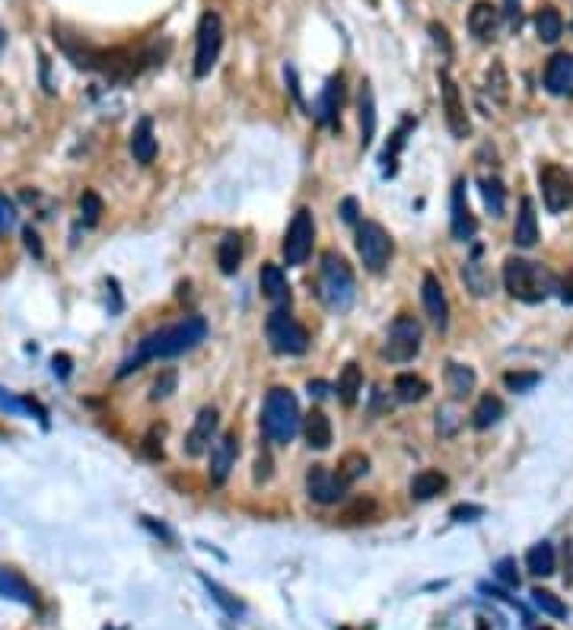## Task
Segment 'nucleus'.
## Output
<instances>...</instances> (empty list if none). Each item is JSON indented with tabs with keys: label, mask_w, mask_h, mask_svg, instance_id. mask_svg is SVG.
I'll return each mask as SVG.
<instances>
[{
	"label": "nucleus",
	"mask_w": 573,
	"mask_h": 630,
	"mask_svg": "<svg viewBox=\"0 0 573 630\" xmlns=\"http://www.w3.org/2000/svg\"><path fill=\"white\" fill-rule=\"evenodd\" d=\"M207 338V322L201 315H185L182 322H172V325H163L156 331H150L144 341L138 344V350L118 366V376H128V372L140 370L150 360H169L179 357V354H188L195 350L201 341Z\"/></svg>",
	"instance_id": "obj_1"
},
{
	"label": "nucleus",
	"mask_w": 573,
	"mask_h": 630,
	"mask_svg": "<svg viewBox=\"0 0 573 630\" xmlns=\"http://www.w3.org/2000/svg\"><path fill=\"white\" fill-rule=\"evenodd\" d=\"M315 290H319V299L329 306L331 312L351 309L354 297H357V281H354L351 265H347L338 251H325V255H322Z\"/></svg>",
	"instance_id": "obj_2"
},
{
	"label": "nucleus",
	"mask_w": 573,
	"mask_h": 630,
	"mask_svg": "<svg viewBox=\"0 0 573 630\" xmlns=\"http://www.w3.org/2000/svg\"><path fill=\"white\" fill-rule=\"evenodd\" d=\"M299 404H297V395H293L290 388H271L265 398V411H261V430L271 443L283 446V443H290L299 430Z\"/></svg>",
	"instance_id": "obj_3"
},
{
	"label": "nucleus",
	"mask_w": 573,
	"mask_h": 630,
	"mask_svg": "<svg viewBox=\"0 0 573 630\" xmlns=\"http://www.w3.org/2000/svg\"><path fill=\"white\" fill-rule=\"evenodd\" d=\"M504 287L513 299L522 303H542L548 299L554 277L545 271L542 265H535L529 259H506L504 261Z\"/></svg>",
	"instance_id": "obj_4"
},
{
	"label": "nucleus",
	"mask_w": 573,
	"mask_h": 630,
	"mask_svg": "<svg viewBox=\"0 0 573 630\" xmlns=\"http://www.w3.org/2000/svg\"><path fill=\"white\" fill-rule=\"evenodd\" d=\"M265 334H267L271 350H275V354H283V357H299V354H306V347H309V334H306V328L293 319L290 312H283V309L267 315Z\"/></svg>",
	"instance_id": "obj_5"
},
{
	"label": "nucleus",
	"mask_w": 573,
	"mask_h": 630,
	"mask_svg": "<svg viewBox=\"0 0 573 630\" xmlns=\"http://www.w3.org/2000/svg\"><path fill=\"white\" fill-rule=\"evenodd\" d=\"M357 251H360V261H363L367 271H373V274L386 271V265H389V259H392L389 233L373 220L357 223Z\"/></svg>",
	"instance_id": "obj_6"
},
{
	"label": "nucleus",
	"mask_w": 573,
	"mask_h": 630,
	"mask_svg": "<svg viewBox=\"0 0 573 630\" xmlns=\"http://www.w3.org/2000/svg\"><path fill=\"white\" fill-rule=\"evenodd\" d=\"M313 239H315V223H313V211L309 207H299L293 213L290 227H287V235H283V261L290 267L303 265L309 259V251H313Z\"/></svg>",
	"instance_id": "obj_7"
},
{
	"label": "nucleus",
	"mask_w": 573,
	"mask_h": 630,
	"mask_svg": "<svg viewBox=\"0 0 573 630\" xmlns=\"http://www.w3.org/2000/svg\"><path fill=\"white\" fill-rule=\"evenodd\" d=\"M223 48V23L214 10H207L198 23V45H195V76H207L214 70Z\"/></svg>",
	"instance_id": "obj_8"
},
{
	"label": "nucleus",
	"mask_w": 573,
	"mask_h": 630,
	"mask_svg": "<svg viewBox=\"0 0 573 630\" xmlns=\"http://www.w3.org/2000/svg\"><path fill=\"white\" fill-rule=\"evenodd\" d=\"M420 322L414 315H398L389 328V338H386V347H382V357H389L392 363H408L420 350Z\"/></svg>",
	"instance_id": "obj_9"
},
{
	"label": "nucleus",
	"mask_w": 573,
	"mask_h": 630,
	"mask_svg": "<svg viewBox=\"0 0 573 630\" xmlns=\"http://www.w3.org/2000/svg\"><path fill=\"white\" fill-rule=\"evenodd\" d=\"M538 185H542L545 207H548L551 213H561L567 211V207H573V179L561 166L545 163V166L538 169Z\"/></svg>",
	"instance_id": "obj_10"
},
{
	"label": "nucleus",
	"mask_w": 573,
	"mask_h": 630,
	"mask_svg": "<svg viewBox=\"0 0 573 630\" xmlns=\"http://www.w3.org/2000/svg\"><path fill=\"white\" fill-rule=\"evenodd\" d=\"M347 487L351 484L338 471L325 468V465H313V468L306 471V494L313 497L315 503H322V506H331V503L344 500Z\"/></svg>",
	"instance_id": "obj_11"
},
{
	"label": "nucleus",
	"mask_w": 573,
	"mask_h": 630,
	"mask_svg": "<svg viewBox=\"0 0 573 630\" xmlns=\"http://www.w3.org/2000/svg\"><path fill=\"white\" fill-rule=\"evenodd\" d=\"M217 420H220V414H217V408H201L198 418H195V424H191L188 436H185L182 443V452L191 459L204 456L207 449H211V443L217 440Z\"/></svg>",
	"instance_id": "obj_12"
},
{
	"label": "nucleus",
	"mask_w": 573,
	"mask_h": 630,
	"mask_svg": "<svg viewBox=\"0 0 573 630\" xmlns=\"http://www.w3.org/2000/svg\"><path fill=\"white\" fill-rule=\"evenodd\" d=\"M440 92H443V108H446V124H450V131L456 137H468L472 124H468L466 102L458 96V86L450 76V70H440Z\"/></svg>",
	"instance_id": "obj_13"
},
{
	"label": "nucleus",
	"mask_w": 573,
	"mask_h": 630,
	"mask_svg": "<svg viewBox=\"0 0 573 630\" xmlns=\"http://www.w3.org/2000/svg\"><path fill=\"white\" fill-rule=\"evenodd\" d=\"M236 456H239L236 433H223L220 440H214V446H211V468H207L211 484L214 487L227 484L229 471H233V465H236Z\"/></svg>",
	"instance_id": "obj_14"
},
{
	"label": "nucleus",
	"mask_w": 573,
	"mask_h": 630,
	"mask_svg": "<svg viewBox=\"0 0 573 630\" xmlns=\"http://www.w3.org/2000/svg\"><path fill=\"white\" fill-rule=\"evenodd\" d=\"M420 299H424V309H427L430 322H434L440 331H446V325H450V299H446V290L436 274H424V281H420Z\"/></svg>",
	"instance_id": "obj_15"
},
{
	"label": "nucleus",
	"mask_w": 573,
	"mask_h": 630,
	"mask_svg": "<svg viewBox=\"0 0 573 630\" xmlns=\"http://www.w3.org/2000/svg\"><path fill=\"white\" fill-rule=\"evenodd\" d=\"M545 90L551 96H573V54H554L545 68Z\"/></svg>",
	"instance_id": "obj_16"
},
{
	"label": "nucleus",
	"mask_w": 573,
	"mask_h": 630,
	"mask_svg": "<svg viewBox=\"0 0 573 630\" xmlns=\"http://www.w3.org/2000/svg\"><path fill=\"white\" fill-rule=\"evenodd\" d=\"M452 235L458 243H468L474 233H478V223H474L472 211H468V198H466V179H458L456 188H452Z\"/></svg>",
	"instance_id": "obj_17"
},
{
	"label": "nucleus",
	"mask_w": 573,
	"mask_h": 630,
	"mask_svg": "<svg viewBox=\"0 0 573 630\" xmlns=\"http://www.w3.org/2000/svg\"><path fill=\"white\" fill-rule=\"evenodd\" d=\"M468 29L478 42H490L500 29V10L490 0H478L472 10H468Z\"/></svg>",
	"instance_id": "obj_18"
},
{
	"label": "nucleus",
	"mask_w": 573,
	"mask_h": 630,
	"mask_svg": "<svg viewBox=\"0 0 573 630\" xmlns=\"http://www.w3.org/2000/svg\"><path fill=\"white\" fill-rule=\"evenodd\" d=\"M513 243L520 249H532L538 243V217H535V201L522 198L520 213H516V227H513Z\"/></svg>",
	"instance_id": "obj_19"
},
{
	"label": "nucleus",
	"mask_w": 573,
	"mask_h": 630,
	"mask_svg": "<svg viewBox=\"0 0 573 630\" xmlns=\"http://www.w3.org/2000/svg\"><path fill=\"white\" fill-rule=\"evenodd\" d=\"M462 281H466V287L472 290L474 297H490V293H494V277H490V271L481 265V249H474V255L466 261Z\"/></svg>",
	"instance_id": "obj_20"
},
{
	"label": "nucleus",
	"mask_w": 573,
	"mask_h": 630,
	"mask_svg": "<svg viewBox=\"0 0 573 630\" xmlns=\"http://www.w3.org/2000/svg\"><path fill=\"white\" fill-rule=\"evenodd\" d=\"M131 153L140 166H150L156 160V134H153V122L150 118H140L131 131Z\"/></svg>",
	"instance_id": "obj_21"
},
{
	"label": "nucleus",
	"mask_w": 573,
	"mask_h": 630,
	"mask_svg": "<svg viewBox=\"0 0 573 630\" xmlns=\"http://www.w3.org/2000/svg\"><path fill=\"white\" fill-rule=\"evenodd\" d=\"M357 108H360V147H370L373 144V137H376V96H373L370 80L360 84Z\"/></svg>",
	"instance_id": "obj_22"
},
{
	"label": "nucleus",
	"mask_w": 573,
	"mask_h": 630,
	"mask_svg": "<svg viewBox=\"0 0 573 630\" xmlns=\"http://www.w3.org/2000/svg\"><path fill=\"white\" fill-rule=\"evenodd\" d=\"M259 281H261V293H265L267 303H275V306L290 303V283H287V277H283V271L277 265L261 267Z\"/></svg>",
	"instance_id": "obj_23"
},
{
	"label": "nucleus",
	"mask_w": 573,
	"mask_h": 630,
	"mask_svg": "<svg viewBox=\"0 0 573 630\" xmlns=\"http://www.w3.org/2000/svg\"><path fill=\"white\" fill-rule=\"evenodd\" d=\"M474 370L466 363H456V360H450L446 363V388H450V395L456 398V402H462V398H468L474 392Z\"/></svg>",
	"instance_id": "obj_24"
},
{
	"label": "nucleus",
	"mask_w": 573,
	"mask_h": 630,
	"mask_svg": "<svg viewBox=\"0 0 573 630\" xmlns=\"http://www.w3.org/2000/svg\"><path fill=\"white\" fill-rule=\"evenodd\" d=\"M446 484H450V481H446L443 471L427 468V471H418V474H414L411 484H408V490H411L414 500H434L436 494H443Z\"/></svg>",
	"instance_id": "obj_25"
},
{
	"label": "nucleus",
	"mask_w": 573,
	"mask_h": 630,
	"mask_svg": "<svg viewBox=\"0 0 573 630\" xmlns=\"http://www.w3.org/2000/svg\"><path fill=\"white\" fill-rule=\"evenodd\" d=\"M303 436L313 449H329L331 446V420L325 418V411H309L303 418Z\"/></svg>",
	"instance_id": "obj_26"
},
{
	"label": "nucleus",
	"mask_w": 573,
	"mask_h": 630,
	"mask_svg": "<svg viewBox=\"0 0 573 630\" xmlns=\"http://www.w3.org/2000/svg\"><path fill=\"white\" fill-rule=\"evenodd\" d=\"M0 595L20 602V605H36V589L16 570H0Z\"/></svg>",
	"instance_id": "obj_27"
},
{
	"label": "nucleus",
	"mask_w": 573,
	"mask_h": 630,
	"mask_svg": "<svg viewBox=\"0 0 573 630\" xmlns=\"http://www.w3.org/2000/svg\"><path fill=\"white\" fill-rule=\"evenodd\" d=\"M341 100H344V86H341V76H331L325 92H322L319 106H315V118L322 124H335L338 118V108H341Z\"/></svg>",
	"instance_id": "obj_28"
},
{
	"label": "nucleus",
	"mask_w": 573,
	"mask_h": 630,
	"mask_svg": "<svg viewBox=\"0 0 573 630\" xmlns=\"http://www.w3.org/2000/svg\"><path fill=\"white\" fill-rule=\"evenodd\" d=\"M217 265H220L223 274H236L239 265H243V235L239 233H227L217 245Z\"/></svg>",
	"instance_id": "obj_29"
},
{
	"label": "nucleus",
	"mask_w": 573,
	"mask_h": 630,
	"mask_svg": "<svg viewBox=\"0 0 573 630\" xmlns=\"http://www.w3.org/2000/svg\"><path fill=\"white\" fill-rule=\"evenodd\" d=\"M535 32H538V38L542 42H558L561 32H564V20H561L558 7H551V4H545V7H538V13H535Z\"/></svg>",
	"instance_id": "obj_30"
},
{
	"label": "nucleus",
	"mask_w": 573,
	"mask_h": 630,
	"mask_svg": "<svg viewBox=\"0 0 573 630\" xmlns=\"http://www.w3.org/2000/svg\"><path fill=\"white\" fill-rule=\"evenodd\" d=\"M500 418H504V402L497 395H484L472 411V424L478 427V430H488V427L500 424Z\"/></svg>",
	"instance_id": "obj_31"
},
{
	"label": "nucleus",
	"mask_w": 573,
	"mask_h": 630,
	"mask_svg": "<svg viewBox=\"0 0 573 630\" xmlns=\"http://www.w3.org/2000/svg\"><path fill=\"white\" fill-rule=\"evenodd\" d=\"M526 567L535 577H551V573H554V547H551L548 541L532 545L526 554Z\"/></svg>",
	"instance_id": "obj_32"
},
{
	"label": "nucleus",
	"mask_w": 573,
	"mask_h": 630,
	"mask_svg": "<svg viewBox=\"0 0 573 630\" xmlns=\"http://www.w3.org/2000/svg\"><path fill=\"white\" fill-rule=\"evenodd\" d=\"M360 392H363V372H360L357 363H347L341 370V376H338V398L344 404H354Z\"/></svg>",
	"instance_id": "obj_33"
},
{
	"label": "nucleus",
	"mask_w": 573,
	"mask_h": 630,
	"mask_svg": "<svg viewBox=\"0 0 573 630\" xmlns=\"http://www.w3.org/2000/svg\"><path fill=\"white\" fill-rule=\"evenodd\" d=\"M395 398L398 402H420V398L427 395L430 392V386L424 379H420V376H414V372H402V376H395Z\"/></svg>",
	"instance_id": "obj_34"
},
{
	"label": "nucleus",
	"mask_w": 573,
	"mask_h": 630,
	"mask_svg": "<svg viewBox=\"0 0 573 630\" xmlns=\"http://www.w3.org/2000/svg\"><path fill=\"white\" fill-rule=\"evenodd\" d=\"M201 583H204V589L211 593V599H214L229 618H243L245 615V605L236 599V595L229 593V589H223L220 583H214V579H207V577H201Z\"/></svg>",
	"instance_id": "obj_35"
},
{
	"label": "nucleus",
	"mask_w": 573,
	"mask_h": 630,
	"mask_svg": "<svg viewBox=\"0 0 573 630\" xmlns=\"http://www.w3.org/2000/svg\"><path fill=\"white\" fill-rule=\"evenodd\" d=\"M481 198H484V207L490 211V217H504L506 188L500 179H481Z\"/></svg>",
	"instance_id": "obj_36"
},
{
	"label": "nucleus",
	"mask_w": 573,
	"mask_h": 630,
	"mask_svg": "<svg viewBox=\"0 0 573 630\" xmlns=\"http://www.w3.org/2000/svg\"><path fill=\"white\" fill-rule=\"evenodd\" d=\"M488 92L500 106H506V100H510V80H506V70L500 61H494L488 70Z\"/></svg>",
	"instance_id": "obj_37"
},
{
	"label": "nucleus",
	"mask_w": 573,
	"mask_h": 630,
	"mask_svg": "<svg viewBox=\"0 0 573 630\" xmlns=\"http://www.w3.org/2000/svg\"><path fill=\"white\" fill-rule=\"evenodd\" d=\"M370 471V459L360 456V452H351V456H344L341 465H338V474H341L347 484H354V481L360 478V474H367Z\"/></svg>",
	"instance_id": "obj_38"
},
{
	"label": "nucleus",
	"mask_w": 573,
	"mask_h": 630,
	"mask_svg": "<svg viewBox=\"0 0 573 630\" xmlns=\"http://www.w3.org/2000/svg\"><path fill=\"white\" fill-rule=\"evenodd\" d=\"M532 602H535V608H538V611H545V615L567 618V605L554 593H548V589H532Z\"/></svg>",
	"instance_id": "obj_39"
},
{
	"label": "nucleus",
	"mask_w": 573,
	"mask_h": 630,
	"mask_svg": "<svg viewBox=\"0 0 573 630\" xmlns=\"http://www.w3.org/2000/svg\"><path fill=\"white\" fill-rule=\"evenodd\" d=\"M0 408L10 411V414H26V411H36L38 420L45 424V411L38 408L36 402H29V398H13V395L7 392V388H0Z\"/></svg>",
	"instance_id": "obj_40"
},
{
	"label": "nucleus",
	"mask_w": 573,
	"mask_h": 630,
	"mask_svg": "<svg viewBox=\"0 0 573 630\" xmlns=\"http://www.w3.org/2000/svg\"><path fill=\"white\" fill-rule=\"evenodd\" d=\"M80 213H84V223L86 227H96L102 217V198L96 191H84V198H80Z\"/></svg>",
	"instance_id": "obj_41"
},
{
	"label": "nucleus",
	"mask_w": 573,
	"mask_h": 630,
	"mask_svg": "<svg viewBox=\"0 0 573 630\" xmlns=\"http://www.w3.org/2000/svg\"><path fill=\"white\" fill-rule=\"evenodd\" d=\"M538 382H542L538 372H506L504 376V386L510 388V392H529V388H535Z\"/></svg>",
	"instance_id": "obj_42"
},
{
	"label": "nucleus",
	"mask_w": 573,
	"mask_h": 630,
	"mask_svg": "<svg viewBox=\"0 0 573 630\" xmlns=\"http://www.w3.org/2000/svg\"><path fill=\"white\" fill-rule=\"evenodd\" d=\"M494 577L500 579L504 586H510V589H516L520 586V573H516V561L513 557H500V561L494 563Z\"/></svg>",
	"instance_id": "obj_43"
},
{
	"label": "nucleus",
	"mask_w": 573,
	"mask_h": 630,
	"mask_svg": "<svg viewBox=\"0 0 573 630\" xmlns=\"http://www.w3.org/2000/svg\"><path fill=\"white\" fill-rule=\"evenodd\" d=\"M13 227H16V204L7 195H0V235L10 233Z\"/></svg>",
	"instance_id": "obj_44"
},
{
	"label": "nucleus",
	"mask_w": 573,
	"mask_h": 630,
	"mask_svg": "<svg viewBox=\"0 0 573 630\" xmlns=\"http://www.w3.org/2000/svg\"><path fill=\"white\" fill-rule=\"evenodd\" d=\"M172 388H176V372L166 370L160 379L153 382V402H163V398H169V395H172Z\"/></svg>",
	"instance_id": "obj_45"
},
{
	"label": "nucleus",
	"mask_w": 573,
	"mask_h": 630,
	"mask_svg": "<svg viewBox=\"0 0 573 630\" xmlns=\"http://www.w3.org/2000/svg\"><path fill=\"white\" fill-rule=\"evenodd\" d=\"M450 516L456 519V522H472V519L484 516V509H481V506H472V503H466V506H452Z\"/></svg>",
	"instance_id": "obj_46"
},
{
	"label": "nucleus",
	"mask_w": 573,
	"mask_h": 630,
	"mask_svg": "<svg viewBox=\"0 0 573 630\" xmlns=\"http://www.w3.org/2000/svg\"><path fill=\"white\" fill-rule=\"evenodd\" d=\"M430 36H434V42H436L440 48H443V54L450 58V54H452V45H450V38H446V29H443V26L430 23Z\"/></svg>",
	"instance_id": "obj_47"
},
{
	"label": "nucleus",
	"mask_w": 573,
	"mask_h": 630,
	"mask_svg": "<svg viewBox=\"0 0 573 630\" xmlns=\"http://www.w3.org/2000/svg\"><path fill=\"white\" fill-rule=\"evenodd\" d=\"M341 220L344 223H357V201H354V198H347L341 204Z\"/></svg>",
	"instance_id": "obj_48"
},
{
	"label": "nucleus",
	"mask_w": 573,
	"mask_h": 630,
	"mask_svg": "<svg viewBox=\"0 0 573 630\" xmlns=\"http://www.w3.org/2000/svg\"><path fill=\"white\" fill-rule=\"evenodd\" d=\"M506 16H510V26H513V29H520V23H522L520 0H506Z\"/></svg>",
	"instance_id": "obj_49"
},
{
	"label": "nucleus",
	"mask_w": 573,
	"mask_h": 630,
	"mask_svg": "<svg viewBox=\"0 0 573 630\" xmlns=\"http://www.w3.org/2000/svg\"><path fill=\"white\" fill-rule=\"evenodd\" d=\"M561 299H564V303H570V306H573V271L567 274L564 281H561Z\"/></svg>",
	"instance_id": "obj_50"
},
{
	"label": "nucleus",
	"mask_w": 573,
	"mask_h": 630,
	"mask_svg": "<svg viewBox=\"0 0 573 630\" xmlns=\"http://www.w3.org/2000/svg\"><path fill=\"white\" fill-rule=\"evenodd\" d=\"M26 249L36 251V255H42V245H38V235L36 229H26Z\"/></svg>",
	"instance_id": "obj_51"
},
{
	"label": "nucleus",
	"mask_w": 573,
	"mask_h": 630,
	"mask_svg": "<svg viewBox=\"0 0 573 630\" xmlns=\"http://www.w3.org/2000/svg\"><path fill=\"white\" fill-rule=\"evenodd\" d=\"M68 357H54V372H61V376H68Z\"/></svg>",
	"instance_id": "obj_52"
},
{
	"label": "nucleus",
	"mask_w": 573,
	"mask_h": 630,
	"mask_svg": "<svg viewBox=\"0 0 573 630\" xmlns=\"http://www.w3.org/2000/svg\"><path fill=\"white\" fill-rule=\"evenodd\" d=\"M309 395L322 398V395H325V386H322V382H309Z\"/></svg>",
	"instance_id": "obj_53"
},
{
	"label": "nucleus",
	"mask_w": 573,
	"mask_h": 630,
	"mask_svg": "<svg viewBox=\"0 0 573 630\" xmlns=\"http://www.w3.org/2000/svg\"><path fill=\"white\" fill-rule=\"evenodd\" d=\"M4 42H7V36H4V29H0V48H4Z\"/></svg>",
	"instance_id": "obj_54"
},
{
	"label": "nucleus",
	"mask_w": 573,
	"mask_h": 630,
	"mask_svg": "<svg viewBox=\"0 0 573 630\" xmlns=\"http://www.w3.org/2000/svg\"><path fill=\"white\" fill-rule=\"evenodd\" d=\"M535 630H551V627H535Z\"/></svg>",
	"instance_id": "obj_55"
}]
</instances>
